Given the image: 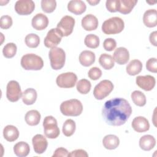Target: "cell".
Instances as JSON below:
<instances>
[{
    "label": "cell",
    "mask_w": 157,
    "mask_h": 157,
    "mask_svg": "<svg viewBox=\"0 0 157 157\" xmlns=\"http://www.w3.org/2000/svg\"><path fill=\"white\" fill-rule=\"evenodd\" d=\"M132 113V108L127 100L115 98L107 101L102 109V115L105 123L110 126L124 124Z\"/></svg>",
    "instance_id": "1"
},
{
    "label": "cell",
    "mask_w": 157,
    "mask_h": 157,
    "mask_svg": "<svg viewBox=\"0 0 157 157\" xmlns=\"http://www.w3.org/2000/svg\"><path fill=\"white\" fill-rule=\"evenodd\" d=\"M83 110L82 102L76 99H72L63 102L60 105V111L65 116L77 117Z\"/></svg>",
    "instance_id": "2"
},
{
    "label": "cell",
    "mask_w": 157,
    "mask_h": 157,
    "mask_svg": "<svg viewBox=\"0 0 157 157\" xmlns=\"http://www.w3.org/2000/svg\"><path fill=\"white\" fill-rule=\"evenodd\" d=\"M124 28L123 20L118 17H113L105 20L102 25V31L105 34H116L121 33Z\"/></svg>",
    "instance_id": "3"
},
{
    "label": "cell",
    "mask_w": 157,
    "mask_h": 157,
    "mask_svg": "<svg viewBox=\"0 0 157 157\" xmlns=\"http://www.w3.org/2000/svg\"><path fill=\"white\" fill-rule=\"evenodd\" d=\"M21 66L25 70L39 71L43 67L44 61L40 56L36 54L28 53L22 56Z\"/></svg>",
    "instance_id": "4"
},
{
    "label": "cell",
    "mask_w": 157,
    "mask_h": 157,
    "mask_svg": "<svg viewBox=\"0 0 157 157\" xmlns=\"http://www.w3.org/2000/svg\"><path fill=\"white\" fill-rule=\"evenodd\" d=\"M50 65L53 69L59 70L64 66L66 60L64 51L59 47H54L50 49L49 53Z\"/></svg>",
    "instance_id": "5"
},
{
    "label": "cell",
    "mask_w": 157,
    "mask_h": 157,
    "mask_svg": "<svg viewBox=\"0 0 157 157\" xmlns=\"http://www.w3.org/2000/svg\"><path fill=\"white\" fill-rule=\"evenodd\" d=\"M44 134L48 139H56L59 135L57 121L53 116H47L43 122Z\"/></svg>",
    "instance_id": "6"
},
{
    "label": "cell",
    "mask_w": 157,
    "mask_h": 157,
    "mask_svg": "<svg viewBox=\"0 0 157 157\" xmlns=\"http://www.w3.org/2000/svg\"><path fill=\"white\" fill-rule=\"evenodd\" d=\"M113 85L109 80L101 81L94 88L93 95L96 99L102 100L107 97L113 90Z\"/></svg>",
    "instance_id": "7"
},
{
    "label": "cell",
    "mask_w": 157,
    "mask_h": 157,
    "mask_svg": "<svg viewBox=\"0 0 157 157\" xmlns=\"http://www.w3.org/2000/svg\"><path fill=\"white\" fill-rule=\"evenodd\" d=\"M77 80L75 74L72 72H65L59 74L56 79L57 85L60 88H70L75 86Z\"/></svg>",
    "instance_id": "8"
},
{
    "label": "cell",
    "mask_w": 157,
    "mask_h": 157,
    "mask_svg": "<svg viewBox=\"0 0 157 157\" xmlns=\"http://www.w3.org/2000/svg\"><path fill=\"white\" fill-rule=\"evenodd\" d=\"M75 25V20L69 15L64 16L58 23L56 28L63 36H68L73 31Z\"/></svg>",
    "instance_id": "9"
},
{
    "label": "cell",
    "mask_w": 157,
    "mask_h": 157,
    "mask_svg": "<svg viewBox=\"0 0 157 157\" xmlns=\"http://www.w3.org/2000/svg\"><path fill=\"white\" fill-rule=\"evenodd\" d=\"M22 96L21 90L19 83L15 80L9 82L7 85L6 96L7 99L12 102H17Z\"/></svg>",
    "instance_id": "10"
},
{
    "label": "cell",
    "mask_w": 157,
    "mask_h": 157,
    "mask_svg": "<svg viewBox=\"0 0 157 157\" xmlns=\"http://www.w3.org/2000/svg\"><path fill=\"white\" fill-rule=\"evenodd\" d=\"M63 37V35L57 28H52L48 31L44 39V45L47 48L56 47L60 43Z\"/></svg>",
    "instance_id": "11"
},
{
    "label": "cell",
    "mask_w": 157,
    "mask_h": 157,
    "mask_svg": "<svg viewBox=\"0 0 157 157\" xmlns=\"http://www.w3.org/2000/svg\"><path fill=\"white\" fill-rule=\"evenodd\" d=\"M35 4L32 0H19L15 4L16 12L20 15H28L34 10Z\"/></svg>",
    "instance_id": "12"
},
{
    "label": "cell",
    "mask_w": 157,
    "mask_h": 157,
    "mask_svg": "<svg viewBox=\"0 0 157 157\" xmlns=\"http://www.w3.org/2000/svg\"><path fill=\"white\" fill-rule=\"evenodd\" d=\"M136 84L139 87L145 91H148L153 89L155 86L156 80L154 77L150 75L144 76L139 75L136 77Z\"/></svg>",
    "instance_id": "13"
},
{
    "label": "cell",
    "mask_w": 157,
    "mask_h": 157,
    "mask_svg": "<svg viewBox=\"0 0 157 157\" xmlns=\"http://www.w3.org/2000/svg\"><path fill=\"white\" fill-rule=\"evenodd\" d=\"M32 143L34 151L37 154L43 153L47 149L48 142L42 134H36L33 137Z\"/></svg>",
    "instance_id": "14"
},
{
    "label": "cell",
    "mask_w": 157,
    "mask_h": 157,
    "mask_svg": "<svg viewBox=\"0 0 157 157\" xmlns=\"http://www.w3.org/2000/svg\"><path fill=\"white\" fill-rule=\"evenodd\" d=\"M31 25L35 29L41 31L48 26V19L45 15L39 13L33 17L31 21Z\"/></svg>",
    "instance_id": "15"
},
{
    "label": "cell",
    "mask_w": 157,
    "mask_h": 157,
    "mask_svg": "<svg viewBox=\"0 0 157 157\" xmlns=\"http://www.w3.org/2000/svg\"><path fill=\"white\" fill-rule=\"evenodd\" d=\"M113 59L118 64H126L129 59V53L128 49L122 47L117 48L113 53Z\"/></svg>",
    "instance_id": "16"
},
{
    "label": "cell",
    "mask_w": 157,
    "mask_h": 157,
    "mask_svg": "<svg viewBox=\"0 0 157 157\" xmlns=\"http://www.w3.org/2000/svg\"><path fill=\"white\" fill-rule=\"evenodd\" d=\"M132 127L137 132L147 131L150 128V124L148 120L144 117H137L132 121Z\"/></svg>",
    "instance_id": "17"
},
{
    "label": "cell",
    "mask_w": 157,
    "mask_h": 157,
    "mask_svg": "<svg viewBox=\"0 0 157 157\" xmlns=\"http://www.w3.org/2000/svg\"><path fill=\"white\" fill-rule=\"evenodd\" d=\"M143 22L148 28L155 27L157 25V12L155 9H148L143 16Z\"/></svg>",
    "instance_id": "18"
},
{
    "label": "cell",
    "mask_w": 157,
    "mask_h": 157,
    "mask_svg": "<svg viewBox=\"0 0 157 157\" xmlns=\"http://www.w3.org/2000/svg\"><path fill=\"white\" fill-rule=\"evenodd\" d=\"M98 26V18L92 14H88L82 20V26L86 31L95 30Z\"/></svg>",
    "instance_id": "19"
},
{
    "label": "cell",
    "mask_w": 157,
    "mask_h": 157,
    "mask_svg": "<svg viewBox=\"0 0 157 157\" xmlns=\"http://www.w3.org/2000/svg\"><path fill=\"white\" fill-rule=\"evenodd\" d=\"M86 9V4L81 0H72L67 4L68 10L75 15H81L85 12Z\"/></svg>",
    "instance_id": "20"
},
{
    "label": "cell",
    "mask_w": 157,
    "mask_h": 157,
    "mask_svg": "<svg viewBox=\"0 0 157 157\" xmlns=\"http://www.w3.org/2000/svg\"><path fill=\"white\" fill-rule=\"evenodd\" d=\"M156 145L155 137L151 135H145L140 137L139 140V147L145 151H150L153 149Z\"/></svg>",
    "instance_id": "21"
},
{
    "label": "cell",
    "mask_w": 157,
    "mask_h": 157,
    "mask_svg": "<svg viewBox=\"0 0 157 157\" xmlns=\"http://www.w3.org/2000/svg\"><path fill=\"white\" fill-rule=\"evenodd\" d=\"M95 58V55L93 52L84 50L79 55V61L82 66L88 67L94 63Z\"/></svg>",
    "instance_id": "22"
},
{
    "label": "cell",
    "mask_w": 157,
    "mask_h": 157,
    "mask_svg": "<svg viewBox=\"0 0 157 157\" xmlns=\"http://www.w3.org/2000/svg\"><path fill=\"white\" fill-rule=\"evenodd\" d=\"M3 136L6 140L13 142L18 138L19 131L15 126L7 125L3 129Z\"/></svg>",
    "instance_id": "23"
},
{
    "label": "cell",
    "mask_w": 157,
    "mask_h": 157,
    "mask_svg": "<svg viewBox=\"0 0 157 157\" xmlns=\"http://www.w3.org/2000/svg\"><path fill=\"white\" fill-rule=\"evenodd\" d=\"M137 2V0H119L118 11L123 14H128L132 11Z\"/></svg>",
    "instance_id": "24"
},
{
    "label": "cell",
    "mask_w": 157,
    "mask_h": 157,
    "mask_svg": "<svg viewBox=\"0 0 157 157\" xmlns=\"http://www.w3.org/2000/svg\"><path fill=\"white\" fill-rule=\"evenodd\" d=\"M102 144L106 149L113 150L118 147L119 145L120 140L117 136L109 134L103 138Z\"/></svg>",
    "instance_id": "25"
},
{
    "label": "cell",
    "mask_w": 157,
    "mask_h": 157,
    "mask_svg": "<svg viewBox=\"0 0 157 157\" xmlns=\"http://www.w3.org/2000/svg\"><path fill=\"white\" fill-rule=\"evenodd\" d=\"M37 96V92L34 88H28L22 93L21 99L26 105H32L36 102Z\"/></svg>",
    "instance_id": "26"
},
{
    "label": "cell",
    "mask_w": 157,
    "mask_h": 157,
    "mask_svg": "<svg viewBox=\"0 0 157 157\" xmlns=\"http://www.w3.org/2000/svg\"><path fill=\"white\" fill-rule=\"evenodd\" d=\"M30 151L29 145L23 141L17 143L13 146L14 153L18 157H25L26 156Z\"/></svg>",
    "instance_id": "27"
},
{
    "label": "cell",
    "mask_w": 157,
    "mask_h": 157,
    "mask_svg": "<svg viewBox=\"0 0 157 157\" xmlns=\"http://www.w3.org/2000/svg\"><path fill=\"white\" fill-rule=\"evenodd\" d=\"M40 114L36 110H31L28 111L25 115L26 123L29 126L37 125L40 120Z\"/></svg>",
    "instance_id": "28"
},
{
    "label": "cell",
    "mask_w": 157,
    "mask_h": 157,
    "mask_svg": "<svg viewBox=\"0 0 157 157\" xmlns=\"http://www.w3.org/2000/svg\"><path fill=\"white\" fill-rule=\"evenodd\" d=\"M126 72L129 75H136L142 69V63L138 59H132L126 66Z\"/></svg>",
    "instance_id": "29"
},
{
    "label": "cell",
    "mask_w": 157,
    "mask_h": 157,
    "mask_svg": "<svg viewBox=\"0 0 157 157\" xmlns=\"http://www.w3.org/2000/svg\"><path fill=\"white\" fill-rule=\"evenodd\" d=\"M99 63L100 65L105 70L111 69L114 66V60L110 55L107 53H102L99 58Z\"/></svg>",
    "instance_id": "30"
},
{
    "label": "cell",
    "mask_w": 157,
    "mask_h": 157,
    "mask_svg": "<svg viewBox=\"0 0 157 157\" xmlns=\"http://www.w3.org/2000/svg\"><path fill=\"white\" fill-rule=\"evenodd\" d=\"M76 128L75 123L72 119H67L63 125L62 131L63 134L66 137H70L74 134Z\"/></svg>",
    "instance_id": "31"
},
{
    "label": "cell",
    "mask_w": 157,
    "mask_h": 157,
    "mask_svg": "<svg viewBox=\"0 0 157 157\" xmlns=\"http://www.w3.org/2000/svg\"><path fill=\"white\" fill-rule=\"evenodd\" d=\"M131 99L133 102L137 106L142 107L146 104V97L140 91L136 90L131 93Z\"/></svg>",
    "instance_id": "32"
},
{
    "label": "cell",
    "mask_w": 157,
    "mask_h": 157,
    "mask_svg": "<svg viewBox=\"0 0 157 157\" xmlns=\"http://www.w3.org/2000/svg\"><path fill=\"white\" fill-rule=\"evenodd\" d=\"M91 85L90 81L86 79H81L77 83V90L82 94L88 93L91 90Z\"/></svg>",
    "instance_id": "33"
},
{
    "label": "cell",
    "mask_w": 157,
    "mask_h": 157,
    "mask_svg": "<svg viewBox=\"0 0 157 157\" xmlns=\"http://www.w3.org/2000/svg\"><path fill=\"white\" fill-rule=\"evenodd\" d=\"M84 43L88 48H96L99 45V39L96 35L90 34L86 36Z\"/></svg>",
    "instance_id": "34"
},
{
    "label": "cell",
    "mask_w": 157,
    "mask_h": 157,
    "mask_svg": "<svg viewBox=\"0 0 157 157\" xmlns=\"http://www.w3.org/2000/svg\"><path fill=\"white\" fill-rule=\"evenodd\" d=\"M26 45L29 48H36L40 43V38L36 34H29L25 39Z\"/></svg>",
    "instance_id": "35"
},
{
    "label": "cell",
    "mask_w": 157,
    "mask_h": 157,
    "mask_svg": "<svg viewBox=\"0 0 157 157\" xmlns=\"http://www.w3.org/2000/svg\"><path fill=\"white\" fill-rule=\"evenodd\" d=\"M17 45L14 43L7 44L2 49L3 55L7 58H13L17 53Z\"/></svg>",
    "instance_id": "36"
},
{
    "label": "cell",
    "mask_w": 157,
    "mask_h": 157,
    "mask_svg": "<svg viewBox=\"0 0 157 157\" xmlns=\"http://www.w3.org/2000/svg\"><path fill=\"white\" fill-rule=\"evenodd\" d=\"M41 7L44 12L52 13L56 7V2L55 0H42Z\"/></svg>",
    "instance_id": "37"
},
{
    "label": "cell",
    "mask_w": 157,
    "mask_h": 157,
    "mask_svg": "<svg viewBox=\"0 0 157 157\" xmlns=\"http://www.w3.org/2000/svg\"><path fill=\"white\" fill-rule=\"evenodd\" d=\"M12 25V17L9 15H3L0 18V27L2 29H7Z\"/></svg>",
    "instance_id": "38"
},
{
    "label": "cell",
    "mask_w": 157,
    "mask_h": 157,
    "mask_svg": "<svg viewBox=\"0 0 157 157\" xmlns=\"http://www.w3.org/2000/svg\"><path fill=\"white\" fill-rule=\"evenodd\" d=\"M88 75L90 79L93 80H96L101 77L102 71L99 68L97 67H93L89 70L88 72Z\"/></svg>",
    "instance_id": "39"
},
{
    "label": "cell",
    "mask_w": 157,
    "mask_h": 157,
    "mask_svg": "<svg viewBox=\"0 0 157 157\" xmlns=\"http://www.w3.org/2000/svg\"><path fill=\"white\" fill-rule=\"evenodd\" d=\"M117 46V42L115 39L112 38H107L104 40L103 42L104 48L108 52L113 51Z\"/></svg>",
    "instance_id": "40"
},
{
    "label": "cell",
    "mask_w": 157,
    "mask_h": 157,
    "mask_svg": "<svg viewBox=\"0 0 157 157\" xmlns=\"http://www.w3.org/2000/svg\"><path fill=\"white\" fill-rule=\"evenodd\" d=\"M119 0H107L105 2L107 9L110 12H116L118 9Z\"/></svg>",
    "instance_id": "41"
},
{
    "label": "cell",
    "mask_w": 157,
    "mask_h": 157,
    "mask_svg": "<svg viewBox=\"0 0 157 157\" xmlns=\"http://www.w3.org/2000/svg\"><path fill=\"white\" fill-rule=\"evenodd\" d=\"M147 69L151 72H157V59L156 58H151L147 60L146 63Z\"/></svg>",
    "instance_id": "42"
},
{
    "label": "cell",
    "mask_w": 157,
    "mask_h": 157,
    "mask_svg": "<svg viewBox=\"0 0 157 157\" xmlns=\"http://www.w3.org/2000/svg\"><path fill=\"white\" fill-rule=\"evenodd\" d=\"M68 156L69 157H88V155L86 153V151L82 149H78L72 151H71L70 153H69Z\"/></svg>",
    "instance_id": "43"
},
{
    "label": "cell",
    "mask_w": 157,
    "mask_h": 157,
    "mask_svg": "<svg viewBox=\"0 0 157 157\" xmlns=\"http://www.w3.org/2000/svg\"><path fill=\"white\" fill-rule=\"evenodd\" d=\"M69 152L68 151L63 148V147H59L55 150L53 155H52L53 157H58V156H68Z\"/></svg>",
    "instance_id": "44"
},
{
    "label": "cell",
    "mask_w": 157,
    "mask_h": 157,
    "mask_svg": "<svg viewBox=\"0 0 157 157\" xmlns=\"http://www.w3.org/2000/svg\"><path fill=\"white\" fill-rule=\"evenodd\" d=\"M156 36H157V32L153 31L152 32L149 36V40L150 43L153 45L154 46H157V42H156Z\"/></svg>",
    "instance_id": "45"
},
{
    "label": "cell",
    "mask_w": 157,
    "mask_h": 157,
    "mask_svg": "<svg viewBox=\"0 0 157 157\" xmlns=\"http://www.w3.org/2000/svg\"><path fill=\"white\" fill-rule=\"evenodd\" d=\"M87 2L91 6H95L97 4H98L100 2V1L99 0H94V1H93V0H87Z\"/></svg>",
    "instance_id": "46"
},
{
    "label": "cell",
    "mask_w": 157,
    "mask_h": 157,
    "mask_svg": "<svg viewBox=\"0 0 157 157\" xmlns=\"http://www.w3.org/2000/svg\"><path fill=\"white\" fill-rule=\"evenodd\" d=\"M147 2L151 5V4H155V3H156V1H155V2H150V1H147Z\"/></svg>",
    "instance_id": "47"
}]
</instances>
